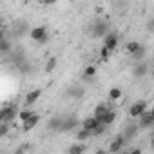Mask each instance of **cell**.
Returning a JSON list of instances; mask_svg holds the SVG:
<instances>
[{"mask_svg":"<svg viewBox=\"0 0 154 154\" xmlns=\"http://www.w3.org/2000/svg\"><path fill=\"white\" fill-rule=\"evenodd\" d=\"M94 76H96V67L94 65H87L84 69V78L85 80H91V78H94Z\"/></svg>","mask_w":154,"mask_h":154,"instance_id":"cell-24","label":"cell"},{"mask_svg":"<svg viewBox=\"0 0 154 154\" xmlns=\"http://www.w3.org/2000/svg\"><path fill=\"white\" fill-rule=\"evenodd\" d=\"M152 67H154V65H152Z\"/></svg>","mask_w":154,"mask_h":154,"instance_id":"cell-35","label":"cell"},{"mask_svg":"<svg viewBox=\"0 0 154 154\" xmlns=\"http://www.w3.org/2000/svg\"><path fill=\"white\" fill-rule=\"evenodd\" d=\"M26 31H27V26H26V24L22 22V24H18V29L15 31V36H22V35H24Z\"/></svg>","mask_w":154,"mask_h":154,"instance_id":"cell-28","label":"cell"},{"mask_svg":"<svg viewBox=\"0 0 154 154\" xmlns=\"http://www.w3.org/2000/svg\"><path fill=\"white\" fill-rule=\"evenodd\" d=\"M147 72H149V67L145 63H138V65L132 67V76H134V78H143Z\"/></svg>","mask_w":154,"mask_h":154,"instance_id":"cell-14","label":"cell"},{"mask_svg":"<svg viewBox=\"0 0 154 154\" xmlns=\"http://www.w3.org/2000/svg\"><path fill=\"white\" fill-rule=\"evenodd\" d=\"M8 131H9V122H2V127H0V138H6Z\"/></svg>","mask_w":154,"mask_h":154,"instance_id":"cell-26","label":"cell"},{"mask_svg":"<svg viewBox=\"0 0 154 154\" xmlns=\"http://www.w3.org/2000/svg\"><path fill=\"white\" fill-rule=\"evenodd\" d=\"M9 51V42L6 38H2V42H0V53H8Z\"/></svg>","mask_w":154,"mask_h":154,"instance_id":"cell-29","label":"cell"},{"mask_svg":"<svg viewBox=\"0 0 154 154\" xmlns=\"http://www.w3.org/2000/svg\"><path fill=\"white\" fill-rule=\"evenodd\" d=\"M56 65H58V58H56V56H51V58L45 62V65H44V71L49 74V72H53V71L56 69Z\"/></svg>","mask_w":154,"mask_h":154,"instance_id":"cell-20","label":"cell"},{"mask_svg":"<svg viewBox=\"0 0 154 154\" xmlns=\"http://www.w3.org/2000/svg\"><path fill=\"white\" fill-rule=\"evenodd\" d=\"M63 118L65 116H53L49 122H47V129L49 131H62V125H63Z\"/></svg>","mask_w":154,"mask_h":154,"instance_id":"cell-13","label":"cell"},{"mask_svg":"<svg viewBox=\"0 0 154 154\" xmlns=\"http://www.w3.org/2000/svg\"><path fill=\"white\" fill-rule=\"evenodd\" d=\"M122 96H123V91L120 87H111L109 93H107V98L111 102H118V100H122Z\"/></svg>","mask_w":154,"mask_h":154,"instance_id":"cell-16","label":"cell"},{"mask_svg":"<svg viewBox=\"0 0 154 154\" xmlns=\"http://www.w3.org/2000/svg\"><path fill=\"white\" fill-rule=\"evenodd\" d=\"M58 2V0H40V4H44V6H54Z\"/></svg>","mask_w":154,"mask_h":154,"instance_id":"cell-31","label":"cell"},{"mask_svg":"<svg viewBox=\"0 0 154 154\" xmlns=\"http://www.w3.org/2000/svg\"><path fill=\"white\" fill-rule=\"evenodd\" d=\"M109 111H111V107H109L107 103H98V105L94 107V111H93V114H94L96 118H100V120H102V118H103V116H105V114H107Z\"/></svg>","mask_w":154,"mask_h":154,"instance_id":"cell-15","label":"cell"},{"mask_svg":"<svg viewBox=\"0 0 154 154\" xmlns=\"http://www.w3.org/2000/svg\"><path fill=\"white\" fill-rule=\"evenodd\" d=\"M40 96H42V89H33V91H29L27 94H26V107H31V105H35L38 100H40Z\"/></svg>","mask_w":154,"mask_h":154,"instance_id":"cell-9","label":"cell"},{"mask_svg":"<svg viewBox=\"0 0 154 154\" xmlns=\"http://www.w3.org/2000/svg\"><path fill=\"white\" fill-rule=\"evenodd\" d=\"M149 111H150V114H152V116H154V107H152V109H149Z\"/></svg>","mask_w":154,"mask_h":154,"instance_id":"cell-34","label":"cell"},{"mask_svg":"<svg viewBox=\"0 0 154 154\" xmlns=\"http://www.w3.org/2000/svg\"><path fill=\"white\" fill-rule=\"evenodd\" d=\"M116 118H118L116 111H112V109H111V111H109V112H107V114H105V116L102 118V123H105V125L109 127V125H112V123L116 122Z\"/></svg>","mask_w":154,"mask_h":154,"instance_id":"cell-21","label":"cell"},{"mask_svg":"<svg viewBox=\"0 0 154 154\" xmlns=\"http://www.w3.org/2000/svg\"><path fill=\"white\" fill-rule=\"evenodd\" d=\"M138 131H140V125H129V127L125 129V132H123L125 140H134L136 134H138Z\"/></svg>","mask_w":154,"mask_h":154,"instance_id":"cell-18","label":"cell"},{"mask_svg":"<svg viewBox=\"0 0 154 154\" xmlns=\"http://www.w3.org/2000/svg\"><path fill=\"white\" fill-rule=\"evenodd\" d=\"M138 120H140V123H138V125H140V127H143V129L154 127V116L150 114V111H149V109H147V111H145V112L138 118Z\"/></svg>","mask_w":154,"mask_h":154,"instance_id":"cell-11","label":"cell"},{"mask_svg":"<svg viewBox=\"0 0 154 154\" xmlns=\"http://www.w3.org/2000/svg\"><path fill=\"white\" fill-rule=\"evenodd\" d=\"M150 147L154 149V134H152V138H150Z\"/></svg>","mask_w":154,"mask_h":154,"instance_id":"cell-33","label":"cell"},{"mask_svg":"<svg viewBox=\"0 0 154 154\" xmlns=\"http://www.w3.org/2000/svg\"><path fill=\"white\" fill-rule=\"evenodd\" d=\"M141 47H143V45H141L140 42H134V40H132V42H127V45H125V51H127L131 56H134V54H136V53H138Z\"/></svg>","mask_w":154,"mask_h":154,"instance_id":"cell-17","label":"cell"},{"mask_svg":"<svg viewBox=\"0 0 154 154\" xmlns=\"http://www.w3.org/2000/svg\"><path fill=\"white\" fill-rule=\"evenodd\" d=\"M38 123H40V114H36V112H35L29 120H26V122L22 123V131H24V132H29V131H33Z\"/></svg>","mask_w":154,"mask_h":154,"instance_id":"cell-12","label":"cell"},{"mask_svg":"<svg viewBox=\"0 0 154 154\" xmlns=\"http://www.w3.org/2000/svg\"><path fill=\"white\" fill-rule=\"evenodd\" d=\"M18 107L13 103V105H6L4 109H2V112H0V120H2V122H15L17 118H18Z\"/></svg>","mask_w":154,"mask_h":154,"instance_id":"cell-2","label":"cell"},{"mask_svg":"<svg viewBox=\"0 0 154 154\" xmlns=\"http://www.w3.org/2000/svg\"><path fill=\"white\" fill-rule=\"evenodd\" d=\"M33 114H35V112H33L29 107H26V109H20V112H18V118H17V120H18L20 123H24V122H26V120H29Z\"/></svg>","mask_w":154,"mask_h":154,"instance_id":"cell-22","label":"cell"},{"mask_svg":"<svg viewBox=\"0 0 154 154\" xmlns=\"http://www.w3.org/2000/svg\"><path fill=\"white\" fill-rule=\"evenodd\" d=\"M29 38L35 42V44H45L49 40V29L45 26H35L31 27L29 31Z\"/></svg>","mask_w":154,"mask_h":154,"instance_id":"cell-1","label":"cell"},{"mask_svg":"<svg viewBox=\"0 0 154 154\" xmlns=\"http://www.w3.org/2000/svg\"><path fill=\"white\" fill-rule=\"evenodd\" d=\"M67 94H69V98H72V100H82V98L85 96V87H84V85H72V87H69Z\"/></svg>","mask_w":154,"mask_h":154,"instance_id":"cell-8","label":"cell"},{"mask_svg":"<svg viewBox=\"0 0 154 154\" xmlns=\"http://www.w3.org/2000/svg\"><path fill=\"white\" fill-rule=\"evenodd\" d=\"M100 123H102V120H100V118H96V116L93 114V116H89V118H84L80 127H84V129H89V131L93 132V131H94V129H96Z\"/></svg>","mask_w":154,"mask_h":154,"instance_id":"cell-10","label":"cell"},{"mask_svg":"<svg viewBox=\"0 0 154 154\" xmlns=\"http://www.w3.org/2000/svg\"><path fill=\"white\" fill-rule=\"evenodd\" d=\"M105 129H107V125H105V123H100V125L93 131V136H100V134H103V132H105Z\"/></svg>","mask_w":154,"mask_h":154,"instance_id":"cell-27","label":"cell"},{"mask_svg":"<svg viewBox=\"0 0 154 154\" xmlns=\"http://www.w3.org/2000/svg\"><path fill=\"white\" fill-rule=\"evenodd\" d=\"M107 33H109V26H107V22H103V20H98V22H94V24L91 26V35H93L94 38H103Z\"/></svg>","mask_w":154,"mask_h":154,"instance_id":"cell-3","label":"cell"},{"mask_svg":"<svg viewBox=\"0 0 154 154\" xmlns=\"http://www.w3.org/2000/svg\"><path fill=\"white\" fill-rule=\"evenodd\" d=\"M93 136V132L89 131V129H84V127H80V131L76 132V140L78 141H85V140H89Z\"/></svg>","mask_w":154,"mask_h":154,"instance_id":"cell-23","label":"cell"},{"mask_svg":"<svg viewBox=\"0 0 154 154\" xmlns=\"http://www.w3.org/2000/svg\"><path fill=\"white\" fill-rule=\"evenodd\" d=\"M145 27H147V31H149V33H154V18H150V20L147 22V26H145Z\"/></svg>","mask_w":154,"mask_h":154,"instance_id":"cell-30","label":"cell"},{"mask_svg":"<svg viewBox=\"0 0 154 154\" xmlns=\"http://www.w3.org/2000/svg\"><path fill=\"white\" fill-rule=\"evenodd\" d=\"M125 136L123 134H118V136H114L112 140H111V143H109V150L111 152H120V150H123V145H125Z\"/></svg>","mask_w":154,"mask_h":154,"instance_id":"cell-6","label":"cell"},{"mask_svg":"<svg viewBox=\"0 0 154 154\" xmlns=\"http://www.w3.org/2000/svg\"><path fill=\"white\" fill-rule=\"evenodd\" d=\"M85 150H87V145H85L84 141L74 143V145L69 147V152H71V154H82V152H85Z\"/></svg>","mask_w":154,"mask_h":154,"instance_id":"cell-19","label":"cell"},{"mask_svg":"<svg viewBox=\"0 0 154 154\" xmlns=\"http://www.w3.org/2000/svg\"><path fill=\"white\" fill-rule=\"evenodd\" d=\"M118 44H120V38L116 33H107L103 36V45H107L111 51H116L118 49Z\"/></svg>","mask_w":154,"mask_h":154,"instance_id":"cell-7","label":"cell"},{"mask_svg":"<svg viewBox=\"0 0 154 154\" xmlns=\"http://www.w3.org/2000/svg\"><path fill=\"white\" fill-rule=\"evenodd\" d=\"M111 49L107 47V45H102V49H100V56H102V60L105 62V60H109V56H111Z\"/></svg>","mask_w":154,"mask_h":154,"instance_id":"cell-25","label":"cell"},{"mask_svg":"<svg viewBox=\"0 0 154 154\" xmlns=\"http://www.w3.org/2000/svg\"><path fill=\"white\" fill-rule=\"evenodd\" d=\"M145 111H147V102L138 100V102H134V103L129 107V116H131V118H140Z\"/></svg>","mask_w":154,"mask_h":154,"instance_id":"cell-4","label":"cell"},{"mask_svg":"<svg viewBox=\"0 0 154 154\" xmlns=\"http://www.w3.org/2000/svg\"><path fill=\"white\" fill-rule=\"evenodd\" d=\"M82 122H78V118L74 116H65L63 118V125H62V131L60 132H69V131H74L76 127H80Z\"/></svg>","mask_w":154,"mask_h":154,"instance_id":"cell-5","label":"cell"},{"mask_svg":"<svg viewBox=\"0 0 154 154\" xmlns=\"http://www.w3.org/2000/svg\"><path fill=\"white\" fill-rule=\"evenodd\" d=\"M140 152H141L140 149H131V154H140Z\"/></svg>","mask_w":154,"mask_h":154,"instance_id":"cell-32","label":"cell"}]
</instances>
